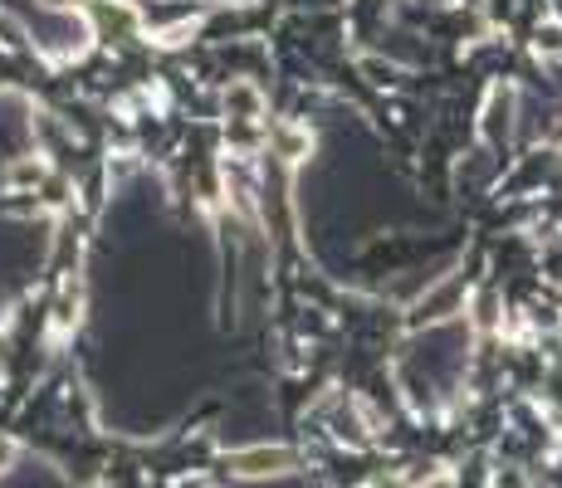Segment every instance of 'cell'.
Here are the masks:
<instances>
[{"mask_svg": "<svg viewBox=\"0 0 562 488\" xmlns=\"http://www.w3.org/2000/svg\"><path fill=\"white\" fill-rule=\"evenodd\" d=\"M420 488H460V484H456V474H430Z\"/></svg>", "mask_w": 562, "mask_h": 488, "instance_id": "7a4b0ae2", "label": "cell"}, {"mask_svg": "<svg viewBox=\"0 0 562 488\" xmlns=\"http://www.w3.org/2000/svg\"><path fill=\"white\" fill-rule=\"evenodd\" d=\"M289 464H294V454H289V450H250V454H235V474H245V479H274V474H284Z\"/></svg>", "mask_w": 562, "mask_h": 488, "instance_id": "6da1fadb", "label": "cell"}]
</instances>
